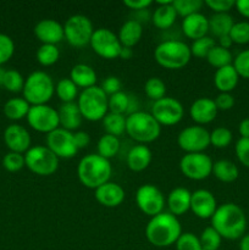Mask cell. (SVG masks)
Masks as SVG:
<instances>
[{
    "label": "cell",
    "instance_id": "obj_24",
    "mask_svg": "<svg viewBox=\"0 0 249 250\" xmlns=\"http://www.w3.org/2000/svg\"><path fill=\"white\" fill-rule=\"evenodd\" d=\"M59 120H60L61 128L72 132L77 129L82 124L83 116L80 111L77 103H62L59 107Z\"/></svg>",
    "mask_w": 249,
    "mask_h": 250
},
{
    "label": "cell",
    "instance_id": "obj_52",
    "mask_svg": "<svg viewBox=\"0 0 249 250\" xmlns=\"http://www.w3.org/2000/svg\"><path fill=\"white\" fill-rule=\"evenodd\" d=\"M121 81H120V78L116 77V76H109V77H106L102 82V85H100V88L104 90L105 94L109 95V97L115 94V93L121 92Z\"/></svg>",
    "mask_w": 249,
    "mask_h": 250
},
{
    "label": "cell",
    "instance_id": "obj_14",
    "mask_svg": "<svg viewBox=\"0 0 249 250\" xmlns=\"http://www.w3.org/2000/svg\"><path fill=\"white\" fill-rule=\"evenodd\" d=\"M150 114L160 125L172 126V125L178 124L183 119L185 109H183V105L181 104L180 100L175 99V98L165 97L163 99L154 102Z\"/></svg>",
    "mask_w": 249,
    "mask_h": 250
},
{
    "label": "cell",
    "instance_id": "obj_23",
    "mask_svg": "<svg viewBox=\"0 0 249 250\" xmlns=\"http://www.w3.org/2000/svg\"><path fill=\"white\" fill-rule=\"evenodd\" d=\"M153 153L145 144H137L128 151L126 158L127 166L134 172L144 171L151 163Z\"/></svg>",
    "mask_w": 249,
    "mask_h": 250
},
{
    "label": "cell",
    "instance_id": "obj_48",
    "mask_svg": "<svg viewBox=\"0 0 249 250\" xmlns=\"http://www.w3.org/2000/svg\"><path fill=\"white\" fill-rule=\"evenodd\" d=\"M15 43L12 38L7 34L0 33V66L7 62L14 55Z\"/></svg>",
    "mask_w": 249,
    "mask_h": 250
},
{
    "label": "cell",
    "instance_id": "obj_13",
    "mask_svg": "<svg viewBox=\"0 0 249 250\" xmlns=\"http://www.w3.org/2000/svg\"><path fill=\"white\" fill-rule=\"evenodd\" d=\"M89 44L95 54L109 60L119 58L122 48L117 34L109 28L95 29Z\"/></svg>",
    "mask_w": 249,
    "mask_h": 250
},
{
    "label": "cell",
    "instance_id": "obj_19",
    "mask_svg": "<svg viewBox=\"0 0 249 250\" xmlns=\"http://www.w3.org/2000/svg\"><path fill=\"white\" fill-rule=\"evenodd\" d=\"M34 34L43 44L56 45L63 38V26L54 19H43L34 26Z\"/></svg>",
    "mask_w": 249,
    "mask_h": 250
},
{
    "label": "cell",
    "instance_id": "obj_20",
    "mask_svg": "<svg viewBox=\"0 0 249 250\" xmlns=\"http://www.w3.org/2000/svg\"><path fill=\"white\" fill-rule=\"evenodd\" d=\"M216 104L210 98H198L189 107V115L198 125H207L214 121L217 115Z\"/></svg>",
    "mask_w": 249,
    "mask_h": 250
},
{
    "label": "cell",
    "instance_id": "obj_51",
    "mask_svg": "<svg viewBox=\"0 0 249 250\" xmlns=\"http://www.w3.org/2000/svg\"><path fill=\"white\" fill-rule=\"evenodd\" d=\"M204 4L209 6L214 11V14H228L236 1L234 0H207Z\"/></svg>",
    "mask_w": 249,
    "mask_h": 250
},
{
    "label": "cell",
    "instance_id": "obj_53",
    "mask_svg": "<svg viewBox=\"0 0 249 250\" xmlns=\"http://www.w3.org/2000/svg\"><path fill=\"white\" fill-rule=\"evenodd\" d=\"M217 110H229L234 105V98L231 93H220L214 99Z\"/></svg>",
    "mask_w": 249,
    "mask_h": 250
},
{
    "label": "cell",
    "instance_id": "obj_10",
    "mask_svg": "<svg viewBox=\"0 0 249 250\" xmlns=\"http://www.w3.org/2000/svg\"><path fill=\"white\" fill-rule=\"evenodd\" d=\"M27 121L34 131L46 134L60 126L58 110L48 104L31 105V109L27 114Z\"/></svg>",
    "mask_w": 249,
    "mask_h": 250
},
{
    "label": "cell",
    "instance_id": "obj_50",
    "mask_svg": "<svg viewBox=\"0 0 249 250\" xmlns=\"http://www.w3.org/2000/svg\"><path fill=\"white\" fill-rule=\"evenodd\" d=\"M237 159L246 167H249V138H239L234 146Z\"/></svg>",
    "mask_w": 249,
    "mask_h": 250
},
{
    "label": "cell",
    "instance_id": "obj_42",
    "mask_svg": "<svg viewBox=\"0 0 249 250\" xmlns=\"http://www.w3.org/2000/svg\"><path fill=\"white\" fill-rule=\"evenodd\" d=\"M129 105V94L124 92L115 93L109 97V111L114 114L127 115Z\"/></svg>",
    "mask_w": 249,
    "mask_h": 250
},
{
    "label": "cell",
    "instance_id": "obj_7",
    "mask_svg": "<svg viewBox=\"0 0 249 250\" xmlns=\"http://www.w3.org/2000/svg\"><path fill=\"white\" fill-rule=\"evenodd\" d=\"M23 99L31 105H44L53 98L55 84L50 75L44 71H34L24 80Z\"/></svg>",
    "mask_w": 249,
    "mask_h": 250
},
{
    "label": "cell",
    "instance_id": "obj_29",
    "mask_svg": "<svg viewBox=\"0 0 249 250\" xmlns=\"http://www.w3.org/2000/svg\"><path fill=\"white\" fill-rule=\"evenodd\" d=\"M70 80L77 85L78 88H89L95 85L97 82V73L94 68L85 63H77L71 68Z\"/></svg>",
    "mask_w": 249,
    "mask_h": 250
},
{
    "label": "cell",
    "instance_id": "obj_62",
    "mask_svg": "<svg viewBox=\"0 0 249 250\" xmlns=\"http://www.w3.org/2000/svg\"><path fill=\"white\" fill-rule=\"evenodd\" d=\"M217 250H221V249H217Z\"/></svg>",
    "mask_w": 249,
    "mask_h": 250
},
{
    "label": "cell",
    "instance_id": "obj_44",
    "mask_svg": "<svg viewBox=\"0 0 249 250\" xmlns=\"http://www.w3.org/2000/svg\"><path fill=\"white\" fill-rule=\"evenodd\" d=\"M232 132L227 127H216L210 132V144L215 148H226L232 142Z\"/></svg>",
    "mask_w": 249,
    "mask_h": 250
},
{
    "label": "cell",
    "instance_id": "obj_26",
    "mask_svg": "<svg viewBox=\"0 0 249 250\" xmlns=\"http://www.w3.org/2000/svg\"><path fill=\"white\" fill-rule=\"evenodd\" d=\"M173 0H159V6L154 10L153 23L159 29H167L175 23L177 12L173 7Z\"/></svg>",
    "mask_w": 249,
    "mask_h": 250
},
{
    "label": "cell",
    "instance_id": "obj_39",
    "mask_svg": "<svg viewBox=\"0 0 249 250\" xmlns=\"http://www.w3.org/2000/svg\"><path fill=\"white\" fill-rule=\"evenodd\" d=\"M199 241L203 250H217L220 249V246H221L222 237L220 236L219 232L214 227L209 226L203 229Z\"/></svg>",
    "mask_w": 249,
    "mask_h": 250
},
{
    "label": "cell",
    "instance_id": "obj_49",
    "mask_svg": "<svg viewBox=\"0 0 249 250\" xmlns=\"http://www.w3.org/2000/svg\"><path fill=\"white\" fill-rule=\"evenodd\" d=\"M233 67L236 68L239 77L249 80V49L241 51L236 58L233 59Z\"/></svg>",
    "mask_w": 249,
    "mask_h": 250
},
{
    "label": "cell",
    "instance_id": "obj_11",
    "mask_svg": "<svg viewBox=\"0 0 249 250\" xmlns=\"http://www.w3.org/2000/svg\"><path fill=\"white\" fill-rule=\"evenodd\" d=\"M177 144L186 153H204L210 146V132L200 125L187 126L178 133Z\"/></svg>",
    "mask_w": 249,
    "mask_h": 250
},
{
    "label": "cell",
    "instance_id": "obj_9",
    "mask_svg": "<svg viewBox=\"0 0 249 250\" xmlns=\"http://www.w3.org/2000/svg\"><path fill=\"white\" fill-rule=\"evenodd\" d=\"M94 27L89 17L84 15H72L63 24V34L68 43L76 48H82L90 43Z\"/></svg>",
    "mask_w": 249,
    "mask_h": 250
},
{
    "label": "cell",
    "instance_id": "obj_15",
    "mask_svg": "<svg viewBox=\"0 0 249 250\" xmlns=\"http://www.w3.org/2000/svg\"><path fill=\"white\" fill-rule=\"evenodd\" d=\"M136 203L142 212L150 217L163 212L165 207V197L156 186L143 185L137 189Z\"/></svg>",
    "mask_w": 249,
    "mask_h": 250
},
{
    "label": "cell",
    "instance_id": "obj_41",
    "mask_svg": "<svg viewBox=\"0 0 249 250\" xmlns=\"http://www.w3.org/2000/svg\"><path fill=\"white\" fill-rule=\"evenodd\" d=\"M24 85V78L17 70H6L2 80V87L9 92H22Z\"/></svg>",
    "mask_w": 249,
    "mask_h": 250
},
{
    "label": "cell",
    "instance_id": "obj_38",
    "mask_svg": "<svg viewBox=\"0 0 249 250\" xmlns=\"http://www.w3.org/2000/svg\"><path fill=\"white\" fill-rule=\"evenodd\" d=\"M144 92H145L146 97L156 102V100L165 98L166 85L161 78L150 77L149 80H146L145 84H144Z\"/></svg>",
    "mask_w": 249,
    "mask_h": 250
},
{
    "label": "cell",
    "instance_id": "obj_60",
    "mask_svg": "<svg viewBox=\"0 0 249 250\" xmlns=\"http://www.w3.org/2000/svg\"><path fill=\"white\" fill-rule=\"evenodd\" d=\"M239 250H249V233L244 234L239 241Z\"/></svg>",
    "mask_w": 249,
    "mask_h": 250
},
{
    "label": "cell",
    "instance_id": "obj_34",
    "mask_svg": "<svg viewBox=\"0 0 249 250\" xmlns=\"http://www.w3.org/2000/svg\"><path fill=\"white\" fill-rule=\"evenodd\" d=\"M120 150V139L119 137L111 136V134H103L98 141V154L103 158L110 160L114 158Z\"/></svg>",
    "mask_w": 249,
    "mask_h": 250
},
{
    "label": "cell",
    "instance_id": "obj_58",
    "mask_svg": "<svg viewBox=\"0 0 249 250\" xmlns=\"http://www.w3.org/2000/svg\"><path fill=\"white\" fill-rule=\"evenodd\" d=\"M217 39H219V44H217V45L222 46V48H225V49H229L232 46V44H233V42H232L229 34H226V36H221V37H219Z\"/></svg>",
    "mask_w": 249,
    "mask_h": 250
},
{
    "label": "cell",
    "instance_id": "obj_35",
    "mask_svg": "<svg viewBox=\"0 0 249 250\" xmlns=\"http://www.w3.org/2000/svg\"><path fill=\"white\" fill-rule=\"evenodd\" d=\"M207 60L212 67L221 68L225 66H228L233 63V56L229 49H225L220 45H215L211 50L209 51L207 56Z\"/></svg>",
    "mask_w": 249,
    "mask_h": 250
},
{
    "label": "cell",
    "instance_id": "obj_61",
    "mask_svg": "<svg viewBox=\"0 0 249 250\" xmlns=\"http://www.w3.org/2000/svg\"><path fill=\"white\" fill-rule=\"evenodd\" d=\"M5 71H6V70H4V68H2L1 66H0V85H2V80H4Z\"/></svg>",
    "mask_w": 249,
    "mask_h": 250
},
{
    "label": "cell",
    "instance_id": "obj_59",
    "mask_svg": "<svg viewBox=\"0 0 249 250\" xmlns=\"http://www.w3.org/2000/svg\"><path fill=\"white\" fill-rule=\"evenodd\" d=\"M132 56H133V50H132V48H128V46H122L119 58H121L122 60H129Z\"/></svg>",
    "mask_w": 249,
    "mask_h": 250
},
{
    "label": "cell",
    "instance_id": "obj_25",
    "mask_svg": "<svg viewBox=\"0 0 249 250\" xmlns=\"http://www.w3.org/2000/svg\"><path fill=\"white\" fill-rule=\"evenodd\" d=\"M190 198L192 193L187 188H173L167 195V207L171 214L175 216L186 214L190 209Z\"/></svg>",
    "mask_w": 249,
    "mask_h": 250
},
{
    "label": "cell",
    "instance_id": "obj_36",
    "mask_svg": "<svg viewBox=\"0 0 249 250\" xmlns=\"http://www.w3.org/2000/svg\"><path fill=\"white\" fill-rule=\"evenodd\" d=\"M55 92L62 103H73L78 95V87L70 78H61L56 83Z\"/></svg>",
    "mask_w": 249,
    "mask_h": 250
},
{
    "label": "cell",
    "instance_id": "obj_6",
    "mask_svg": "<svg viewBox=\"0 0 249 250\" xmlns=\"http://www.w3.org/2000/svg\"><path fill=\"white\" fill-rule=\"evenodd\" d=\"M77 105L83 119L100 121L109 112V97L98 85L85 88L77 98Z\"/></svg>",
    "mask_w": 249,
    "mask_h": 250
},
{
    "label": "cell",
    "instance_id": "obj_55",
    "mask_svg": "<svg viewBox=\"0 0 249 250\" xmlns=\"http://www.w3.org/2000/svg\"><path fill=\"white\" fill-rule=\"evenodd\" d=\"M124 5L131 10H145L150 6V0H124Z\"/></svg>",
    "mask_w": 249,
    "mask_h": 250
},
{
    "label": "cell",
    "instance_id": "obj_46",
    "mask_svg": "<svg viewBox=\"0 0 249 250\" xmlns=\"http://www.w3.org/2000/svg\"><path fill=\"white\" fill-rule=\"evenodd\" d=\"M2 166L5 167V170L10 171V172H17L26 166L24 155L15 153V151H9L7 154H5L4 159H2Z\"/></svg>",
    "mask_w": 249,
    "mask_h": 250
},
{
    "label": "cell",
    "instance_id": "obj_5",
    "mask_svg": "<svg viewBox=\"0 0 249 250\" xmlns=\"http://www.w3.org/2000/svg\"><path fill=\"white\" fill-rule=\"evenodd\" d=\"M154 58L160 66L167 70H178L189 62L190 48L185 42L170 39L159 44L154 50Z\"/></svg>",
    "mask_w": 249,
    "mask_h": 250
},
{
    "label": "cell",
    "instance_id": "obj_56",
    "mask_svg": "<svg viewBox=\"0 0 249 250\" xmlns=\"http://www.w3.org/2000/svg\"><path fill=\"white\" fill-rule=\"evenodd\" d=\"M234 6L242 16L249 19V0H237Z\"/></svg>",
    "mask_w": 249,
    "mask_h": 250
},
{
    "label": "cell",
    "instance_id": "obj_43",
    "mask_svg": "<svg viewBox=\"0 0 249 250\" xmlns=\"http://www.w3.org/2000/svg\"><path fill=\"white\" fill-rule=\"evenodd\" d=\"M172 4L177 15L185 19L189 15L200 12L204 2L202 0H173Z\"/></svg>",
    "mask_w": 249,
    "mask_h": 250
},
{
    "label": "cell",
    "instance_id": "obj_40",
    "mask_svg": "<svg viewBox=\"0 0 249 250\" xmlns=\"http://www.w3.org/2000/svg\"><path fill=\"white\" fill-rule=\"evenodd\" d=\"M215 45H216L215 39L212 38V37L205 36L203 37V38L193 41V43L190 44L189 48L192 56H195V58L199 59H207L209 51L211 50Z\"/></svg>",
    "mask_w": 249,
    "mask_h": 250
},
{
    "label": "cell",
    "instance_id": "obj_16",
    "mask_svg": "<svg viewBox=\"0 0 249 250\" xmlns=\"http://www.w3.org/2000/svg\"><path fill=\"white\" fill-rule=\"evenodd\" d=\"M46 146L59 159H71L78 153V148L76 146L75 138H73V132L61 127L46 134Z\"/></svg>",
    "mask_w": 249,
    "mask_h": 250
},
{
    "label": "cell",
    "instance_id": "obj_28",
    "mask_svg": "<svg viewBox=\"0 0 249 250\" xmlns=\"http://www.w3.org/2000/svg\"><path fill=\"white\" fill-rule=\"evenodd\" d=\"M142 36H143V26L138 20H128L124 22L117 34L121 45L128 48H133L141 41Z\"/></svg>",
    "mask_w": 249,
    "mask_h": 250
},
{
    "label": "cell",
    "instance_id": "obj_47",
    "mask_svg": "<svg viewBox=\"0 0 249 250\" xmlns=\"http://www.w3.org/2000/svg\"><path fill=\"white\" fill-rule=\"evenodd\" d=\"M176 250H203L199 237L190 232H182L176 242Z\"/></svg>",
    "mask_w": 249,
    "mask_h": 250
},
{
    "label": "cell",
    "instance_id": "obj_54",
    "mask_svg": "<svg viewBox=\"0 0 249 250\" xmlns=\"http://www.w3.org/2000/svg\"><path fill=\"white\" fill-rule=\"evenodd\" d=\"M73 138H75V143L76 146L78 148V150L85 148V146H88V144L90 143L89 134L84 131H76L75 133H73Z\"/></svg>",
    "mask_w": 249,
    "mask_h": 250
},
{
    "label": "cell",
    "instance_id": "obj_37",
    "mask_svg": "<svg viewBox=\"0 0 249 250\" xmlns=\"http://www.w3.org/2000/svg\"><path fill=\"white\" fill-rule=\"evenodd\" d=\"M37 60L43 66H51L58 62L60 58V50L54 44H42L37 50Z\"/></svg>",
    "mask_w": 249,
    "mask_h": 250
},
{
    "label": "cell",
    "instance_id": "obj_22",
    "mask_svg": "<svg viewBox=\"0 0 249 250\" xmlns=\"http://www.w3.org/2000/svg\"><path fill=\"white\" fill-rule=\"evenodd\" d=\"M182 31L190 39L203 38L209 32V19L202 12L189 15L182 21Z\"/></svg>",
    "mask_w": 249,
    "mask_h": 250
},
{
    "label": "cell",
    "instance_id": "obj_12",
    "mask_svg": "<svg viewBox=\"0 0 249 250\" xmlns=\"http://www.w3.org/2000/svg\"><path fill=\"white\" fill-rule=\"evenodd\" d=\"M212 160L205 153H187L180 161L183 175L193 181H202L212 173Z\"/></svg>",
    "mask_w": 249,
    "mask_h": 250
},
{
    "label": "cell",
    "instance_id": "obj_1",
    "mask_svg": "<svg viewBox=\"0 0 249 250\" xmlns=\"http://www.w3.org/2000/svg\"><path fill=\"white\" fill-rule=\"evenodd\" d=\"M211 226L225 239L236 241L246 234L247 217L243 210L234 203H225L217 207L212 215Z\"/></svg>",
    "mask_w": 249,
    "mask_h": 250
},
{
    "label": "cell",
    "instance_id": "obj_57",
    "mask_svg": "<svg viewBox=\"0 0 249 250\" xmlns=\"http://www.w3.org/2000/svg\"><path fill=\"white\" fill-rule=\"evenodd\" d=\"M238 132L241 138H249V119H244L239 122Z\"/></svg>",
    "mask_w": 249,
    "mask_h": 250
},
{
    "label": "cell",
    "instance_id": "obj_45",
    "mask_svg": "<svg viewBox=\"0 0 249 250\" xmlns=\"http://www.w3.org/2000/svg\"><path fill=\"white\" fill-rule=\"evenodd\" d=\"M232 42L236 44H247L249 43V22L239 21L234 22L229 32Z\"/></svg>",
    "mask_w": 249,
    "mask_h": 250
},
{
    "label": "cell",
    "instance_id": "obj_3",
    "mask_svg": "<svg viewBox=\"0 0 249 250\" xmlns=\"http://www.w3.org/2000/svg\"><path fill=\"white\" fill-rule=\"evenodd\" d=\"M110 160L99 154H88L83 156L77 166V176L80 182L90 189H97L104 183L109 182L111 177Z\"/></svg>",
    "mask_w": 249,
    "mask_h": 250
},
{
    "label": "cell",
    "instance_id": "obj_18",
    "mask_svg": "<svg viewBox=\"0 0 249 250\" xmlns=\"http://www.w3.org/2000/svg\"><path fill=\"white\" fill-rule=\"evenodd\" d=\"M4 141L10 151L23 154L31 148V134L23 126L12 124L4 131Z\"/></svg>",
    "mask_w": 249,
    "mask_h": 250
},
{
    "label": "cell",
    "instance_id": "obj_27",
    "mask_svg": "<svg viewBox=\"0 0 249 250\" xmlns=\"http://www.w3.org/2000/svg\"><path fill=\"white\" fill-rule=\"evenodd\" d=\"M239 75L233 65L217 68L214 75L215 87L220 90V93H231L237 87Z\"/></svg>",
    "mask_w": 249,
    "mask_h": 250
},
{
    "label": "cell",
    "instance_id": "obj_4",
    "mask_svg": "<svg viewBox=\"0 0 249 250\" xmlns=\"http://www.w3.org/2000/svg\"><path fill=\"white\" fill-rule=\"evenodd\" d=\"M126 133L139 144L151 143L161 133V125L150 112L137 111L126 116Z\"/></svg>",
    "mask_w": 249,
    "mask_h": 250
},
{
    "label": "cell",
    "instance_id": "obj_32",
    "mask_svg": "<svg viewBox=\"0 0 249 250\" xmlns=\"http://www.w3.org/2000/svg\"><path fill=\"white\" fill-rule=\"evenodd\" d=\"M233 24V17L229 14H214L209 17V31L217 38L229 34Z\"/></svg>",
    "mask_w": 249,
    "mask_h": 250
},
{
    "label": "cell",
    "instance_id": "obj_31",
    "mask_svg": "<svg viewBox=\"0 0 249 250\" xmlns=\"http://www.w3.org/2000/svg\"><path fill=\"white\" fill-rule=\"evenodd\" d=\"M31 104L23 98H11L7 100L4 105V114L7 119L14 120H22L23 117H27Z\"/></svg>",
    "mask_w": 249,
    "mask_h": 250
},
{
    "label": "cell",
    "instance_id": "obj_17",
    "mask_svg": "<svg viewBox=\"0 0 249 250\" xmlns=\"http://www.w3.org/2000/svg\"><path fill=\"white\" fill-rule=\"evenodd\" d=\"M217 209L214 194L207 189H198L192 193L190 210L199 219H211Z\"/></svg>",
    "mask_w": 249,
    "mask_h": 250
},
{
    "label": "cell",
    "instance_id": "obj_33",
    "mask_svg": "<svg viewBox=\"0 0 249 250\" xmlns=\"http://www.w3.org/2000/svg\"><path fill=\"white\" fill-rule=\"evenodd\" d=\"M102 121L103 127L107 134L120 137L126 132V116L124 115L114 114V112L109 111Z\"/></svg>",
    "mask_w": 249,
    "mask_h": 250
},
{
    "label": "cell",
    "instance_id": "obj_8",
    "mask_svg": "<svg viewBox=\"0 0 249 250\" xmlns=\"http://www.w3.org/2000/svg\"><path fill=\"white\" fill-rule=\"evenodd\" d=\"M24 163L29 171L38 176L53 175L59 167V158L44 146H31L24 153Z\"/></svg>",
    "mask_w": 249,
    "mask_h": 250
},
{
    "label": "cell",
    "instance_id": "obj_30",
    "mask_svg": "<svg viewBox=\"0 0 249 250\" xmlns=\"http://www.w3.org/2000/svg\"><path fill=\"white\" fill-rule=\"evenodd\" d=\"M212 173L219 181L231 183L239 176V170L234 163L229 160H219L212 165Z\"/></svg>",
    "mask_w": 249,
    "mask_h": 250
},
{
    "label": "cell",
    "instance_id": "obj_21",
    "mask_svg": "<svg viewBox=\"0 0 249 250\" xmlns=\"http://www.w3.org/2000/svg\"><path fill=\"white\" fill-rule=\"evenodd\" d=\"M95 190V199L105 208H116L124 200V190L115 182H106Z\"/></svg>",
    "mask_w": 249,
    "mask_h": 250
},
{
    "label": "cell",
    "instance_id": "obj_2",
    "mask_svg": "<svg viewBox=\"0 0 249 250\" xmlns=\"http://www.w3.org/2000/svg\"><path fill=\"white\" fill-rule=\"evenodd\" d=\"M182 234V226L177 216L171 212H160L149 220L145 227V237L150 244L158 248H166L176 244Z\"/></svg>",
    "mask_w": 249,
    "mask_h": 250
}]
</instances>
